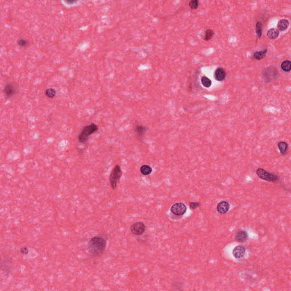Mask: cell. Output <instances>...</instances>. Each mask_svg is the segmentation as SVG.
<instances>
[{
    "label": "cell",
    "instance_id": "4",
    "mask_svg": "<svg viewBox=\"0 0 291 291\" xmlns=\"http://www.w3.org/2000/svg\"><path fill=\"white\" fill-rule=\"evenodd\" d=\"M257 174L258 177H259L261 179L266 180L268 181L275 182L278 181L279 179V177L274 174L271 173L263 168H257Z\"/></svg>",
    "mask_w": 291,
    "mask_h": 291
},
{
    "label": "cell",
    "instance_id": "18",
    "mask_svg": "<svg viewBox=\"0 0 291 291\" xmlns=\"http://www.w3.org/2000/svg\"><path fill=\"white\" fill-rule=\"evenodd\" d=\"M140 171L142 175L147 176L151 173L152 169L148 165H143L140 168Z\"/></svg>",
    "mask_w": 291,
    "mask_h": 291
},
{
    "label": "cell",
    "instance_id": "9",
    "mask_svg": "<svg viewBox=\"0 0 291 291\" xmlns=\"http://www.w3.org/2000/svg\"><path fill=\"white\" fill-rule=\"evenodd\" d=\"M246 253V248L243 246H238L234 248L233 255L235 259H241L243 257Z\"/></svg>",
    "mask_w": 291,
    "mask_h": 291
},
{
    "label": "cell",
    "instance_id": "19",
    "mask_svg": "<svg viewBox=\"0 0 291 291\" xmlns=\"http://www.w3.org/2000/svg\"><path fill=\"white\" fill-rule=\"evenodd\" d=\"M56 94V90L53 88H49L45 90V95L49 99H53Z\"/></svg>",
    "mask_w": 291,
    "mask_h": 291
},
{
    "label": "cell",
    "instance_id": "13",
    "mask_svg": "<svg viewBox=\"0 0 291 291\" xmlns=\"http://www.w3.org/2000/svg\"><path fill=\"white\" fill-rule=\"evenodd\" d=\"M289 24H290V23H289V21L288 20L282 19V20H280V21H279V22L278 23V25H277V27L279 30L283 31H285V30H287L288 29Z\"/></svg>",
    "mask_w": 291,
    "mask_h": 291
},
{
    "label": "cell",
    "instance_id": "28",
    "mask_svg": "<svg viewBox=\"0 0 291 291\" xmlns=\"http://www.w3.org/2000/svg\"><path fill=\"white\" fill-rule=\"evenodd\" d=\"M66 2L68 3H69V4H72V3H75V1H72H72H71V0H68V1H66Z\"/></svg>",
    "mask_w": 291,
    "mask_h": 291
},
{
    "label": "cell",
    "instance_id": "6",
    "mask_svg": "<svg viewBox=\"0 0 291 291\" xmlns=\"http://www.w3.org/2000/svg\"><path fill=\"white\" fill-rule=\"evenodd\" d=\"M146 226L142 222H136L130 226L131 232L135 235L143 234L145 232Z\"/></svg>",
    "mask_w": 291,
    "mask_h": 291
},
{
    "label": "cell",
    "instance_id": "10",
    "mask_svg": "<svg viewBox=\"0 0 291 291\" xmlns=\"http://www.w3.org/2000/svg\"><path fill=\"white\" fill-rule=\"evenodd\" d=\"M230 209V204L227 201H222L218 204L217 206V212L221 214L227 213Z\"/></svg>",
    "mask_w": 291,
    "mask_h": 291
},
{
    "label": "cell",
    "instance_id": "15",
    "mask_svg": "<svg viewBox=\"0 0 291 291\" xmlns=\"http://www.w3.org/2000/svg\"><path fill=\"white\" fill-rule=\"evenodd\" d=\"M279 35V31L275 28L270 29L267 33V36L271 39H276Z\"/></svg>",
    "mask_w": 291,
    "mask_h": 291
},
{
    "label": "cell",
    "instance_id": "12",
    "mask_svg": "<svg viewBox=\"0 0 291 291\" xmlns=\"http://www.w3.org/2000/svg\"><path fill=\"white\" fill-rule=\"evenodd\" d=\"M248 238V234L246 231L243 230H238L235 235V239L238 242H244Z\"/></svg>",
    "mask_w": 291,
    "mask_h": 291
},
{
    "label": "cell",
    "instance_id": "20",
    "mask_svg": "<svg viewBox=\"0 0 291 291\" xmlns=\"http://www.w3.org/2000/svg\"><path fill=\"white\" fill-rule=\"evenodd\" d=\"M146 132V127L139 125L137 126L135 129V132L138 136H142L145 134Z\"/></svg>",
    "mask_w": 291,
    "mask_h": 291
},
{
    "label": "cell",
    "instance_id": "26",
    "mask_svg": "<svg viewBox=\"0 0 291 291\" xmlns=\"http://www.w3.org/2000/svg\"><path fill=\"white\" fill-rule=\"evenodd\" d=\"M200 205H201V204L200 202H192L190 203V208L192 209H196V208H199Z\"/></svg>",
    "mask_w": 291,
    "mask_h": 291
},
{
    "label": "cell",
    "instance_id": "7",
    "mask_svg": "<svg viewBox=\"0 0 291 291\" xmlns=\"http://www.w3.org/2000/svg\"><path fill=\"white\" fill-rule=\"evenodd\" d=\"M17 92V88L13 83L6 84L3 88V93L5 96L8 98H11L14 96Z\"/></svg>",
    "mask_w": 291,
    "mask_h": 291
},
{
    "label": "cell",
    "instance_id": "24",
    "mask_svg": "<svg viewBox=\"0 0 291 291\" xmlns=\"http://www.w3.org/2000/svg\"><path fill=\"white\" fill-rule=\"evenodd\" d=\"M199 4V2L198 0H192L190 2L189 6L192 9L195 10L198 8Z\"/></svg>",
    "mask_w": 291,
    "mask_h": 291
},
{
    "label": "cell",
    "instance_id": "25",
    "mask_svg": "<svg viewBox=\"0 0 291 291\" xmlns=\"http://www.w3.org/2000/svg\"><path fill=\"white\" fill-rule=\"evenodd\" d=\"M17 44L20 47H25L27 45V41L24 38H21L18 40Z\"/></svg>",
    "mask_w": 291,
    "mask_h": 291
},
{
    "label": "cell",
    "instance_id": "14",
    "mask_svg": "<svg viewBox=\"0 0 291 291\" xmlns=\"http://www.w3.org/2000/svg\"><path fill=\"white\" fill-rule=\"evenodd\" d=\"M278 148L280 150L281 154L285 155L287 153V151L288 150V143H287L285 142L281 141L278 143Z\"/></svg>",
    "mask_w": 291,
    "mask_h": 291
},
{
    "label": "cell",
    "instance_id": "23",
    "mask_svg": "<svg viewBox=\"0 0 291 291\" xmlns=\"http://www.w3.org/2000/svg\"><path fill=\"white\" fill-rule=\"evenodd\" d=\"M256 33L257 36L260 38L262 35V23L260 22H257L256 24Z\"/></svg>",
    "mask_w": 291,
    "mask_h": 291
},
{
    "label": "cell",
    "instance_id": "17",
    "mask_svg": "<svg viewBox=\"0 0 291 291\" xmlns=\"http://www.w3.org/2000/svg\"><path fill=\"white\" fill-rule=\"evenodd\" d=\"M281 68L283 71L285 72H290L291 69V61L288 60L284 61L281 64Z\"/></svg>",
    "mask_w": 291,
    "mask_h": 291
},
{
    "label": "cell",
    "instance_id": "27",
    "mask_svg": "<svg viewBox=\"0 0 291 291\" xmlns=\"http://www.w3.org/2000/svg\"><path fill=\"white\" fill-rule=\"evenodd\" d=\"M20 253L22 255H27L29 253V250L26 247H21L20 250Z\"/></svg>",
    "mask_w": 291,
    "mask_h": 291
},
{
    "label": "cell",
    "instance_id": "3",
    "mask_svg": "<svg viewBox=\"0 0 291 291\" xmlns=\"http://www.w3.org/2000/svg\"><path fill=\"white\" fill-rule=\"evenodd\" d=\"M122 175V171L119 165H116L113 168L110 176L109 181L113 190H115L117 187V184L119 183Z\"/></svg>",
    "mask_w": 291,
    "mask_h": 291
},
{
    "label": "cell",
    "instance_id": "2",
    "mask_svg": "<svg viewBox=\"0 0 291 291\" xmlns=\"http://www.w3.org/2000/svg\"><path fill=\"white\" fill-rule=\"evenodd\" d=\"M98 130L99 126L95 123H90L84 126L78 135L79 142L81 143H85L88 141L90 135L96 133Z\"/></svg>",
    "mask_w": 291,
    "mask_h": 291
},
{
    "label": "cell",
    "instance_id": "22",
    "mask_svg": "<svg viewBox=\"0 0 291 291\" xmlns=\"http://www.w3.org/2000/svg\"><path fill=\"white\" fill-rule=\"evenodd\" d=\"M202 84L205 88H209L212 85V81L206 76H202L201 80Z\"/></svg>",
    "mask_w": 291,
    "mask_h": 291
},
{
    "label": "cell",
    "instance_id": "16",
    "mask_svg": "<svg viewBox=\"0 0 291 291\" xmlns=\"http://www.w3.org/2000/svg\"><path fill=\"white\" fill-rule=\"evenodd\" d=\"M267 52V49L263 50L261 51H257V52L254 53L253 56L255 59H257V60H262V59H263L266 56Z\"/></svg>",
    "mask_w": 291,
    "mask_h": 291
},
{
    "label": "cell",
    "instance_id": "11",
    "mask_svg": "<svg viewBox=\"0 0 291 291\" xmlns=\"http://www.w3.org/2000/svg\"><path fill=\"white\" fill-rule=\"evenodd\" d=\"M214 77L217 81H222L226 77V73L222 68H218L214 73Z\"/></svg>",
    "mask_w": 291,
    "mask_h": 291
},
{
    "label": "cell",
    "instance_id": "1",
    "mask_svg": "<svg viewBox=\"0 0 291 291\" xmlns=\"http://www.w3.org/2000/svg\"><path fill=\"white\" fill-rule=\"evenodd\" d=\"M106 247V239L100 236H95L92 238L88 244L89 253L93 256L101 255Z\"/></svg>",
    "mask_w": 291,
    "mask_h": 291
},
{
    "label": "cell",
    "instance_id": "21",
    "mask_svg": "<svg viewBox=\"0 0 291 291\" xmlns=\"http://www.w3.org/2000/svg\"><path fill=\"white\" fill-rule=\"evenodd\" d=\"M214 34V32L213 30L211 29H208L205 33V35L203 36V39L206 41H208L212 38Z\"/></svg>",
    "mask_w": 291,
    "mask_h": 291
},
{
    "label": "cell",
    "instance_id": "5",
    "mask_svg": "<svg viewBox=\"0 0 291 291\" xmlns=\"http://www.w3.org/2000/svg\"><path fill=\"white\" fill-rule=\"evenodd\" d=\"M187 206L181 202H178L173 204L171 206L170 211L171 213L174 215L180 216L185 213L187 212Z\"/></svg>",
    "mask_w": 291,
    "mask_h": 291
},
{
    "label": "cell",
    "instance_id": "8",
    "mask_svg": "<svg viewBox=\"0 0 291 291\" xmlns=\"http://www.w3.org/2000/svg\"><path fill=\"white\" fill-rule=\"evenodd\" d=\"M279 74L278 71L274 67L267 68L264 72H263V75H264V77L269 79H274L276 78L277 77V75Z\"/></svg>",
    "mask_w": 291,
    "mask_h": 291
}]
</instances>
